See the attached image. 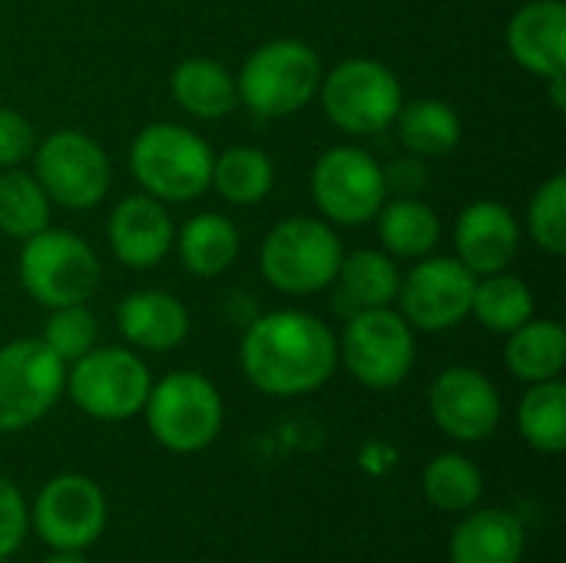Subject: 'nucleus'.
I'll return each instance as SVG.
<instances>
[{
    "label": "nucleus",
    "instance_id": "obj_1",
    "mask_svg": "<svg viewBox=\"0 0 566 563\" xmlns=\"http://www.w3.org/2000/svg\"><path fill=\"white\" fill-rule=\"evenodd\" d=\"M245 378L272 398L318 392L338 368V338L312 312L279 309L249 322L239 348Z\"/></svg>",
    "mask_w": 566,
    "mask_h": 563
},
{
    "label": "nucleus",
    "instance_id": "obj_2",
    "mask_svg": "<svg viewBox=\"0 0 566 563\" xmlns=\"http://www.w3.org/2000/svg\"><path fill=\"white\" fill-rule=\"evenodd\" d=\"M322 60L302 40H269L255 46L235 73L239 106L259 119H285L308 106L322 86Z\"/></svg>",
    "mask_w": 566,
    "mask_h": 563
},
{
    "label": "nucleus",
    "instance_id": "obj_3",
    "mask_svg": "<svg viewBox=\"0 0 566 563\" xmlns=\"http://www.w3.org/2000/svg\"><path fill=\"white\" fill-rule=\"evenodd\" d=\"M216 153L202 136L179 123H149L129 143V169L146 196L189 202L209 189Z\"/></svg>",
    "mask_w": 566,
    "mask_h": 563
},
{
    "label": "nucleus",
    "instance_id": "obj_4",
    "mask_svg": "<svg viewBox=\"0 0 566 563\" xmlns=\"http://www.w3.org/2000/svg\"><path fill=\"white\" fill-rule=\"evenodd\" d=\"M342 256V239L328 219L289 216L265 236L259 249V269L275 292L315 295L335 282Z\"/></svg>",
    "mask_w": 566,
    "mask_h": 563
},
{
    "label": "nucleus",
    "instance_id": "obj_5",
    "mask_svg": "<svg viewBox=\"0 0 566 563\" xmlns=\"http://www.w3.org/2000/svg\"><path fill=\"white\" fill-rule=\"evenodd\" d=\"M17 269L23 292L46 309L83 305L99 289L96 252L90 249V242L66 229L46 226L36 236L23 239Z\"/></svg>",
    "mask_w": 566,
    "mask_h": 563
},
{
    "label": "nucleus",
    "instance_id": "obj_6",
    "mask_svg": "<svg viewBox=\"0 0 566 563\" xmlns=\"http://www.w3.org/2000/svg\"><path fill=\"white\" fill-rule=\"evenodd\" d=\"M318 96L328 123L348 136L385 133L405 106L398 76L371 56H352L332 66L322 76Z\"/></svg>",
    "mask_w": 566,
    "mask_h": 563
},
{
    "label": "nucleus",
    "instance_id": "obj_7",
    "mask_svg": "<svg viewBox=\"0 0 566 563\" xmlns=\"http://www.w3.org/2000/svg\"><path fill=\"white\" fill-rule=\"evenodd\" d=\"M153 438L176 451L196 455L209 448L222 431V395L199 372H172L149 388L143 405Z\"/></svg>",
    "mask_w": 566,
    "mask_h": 563
},
{
    "label": "nucleus",
    "instance_id": "obj_8",
    "mask_svg": "<svg viewBox=\"0 0 566 563\" xmlns=\"http://www.w3.org/2000/svg\"><path fill=\"white\" fill-rule=\"evenodd\" d=\"M415 329L391 305L352 312L338 338V362L358 385L375 392L401 385L415 365Z\"/></svg>",
    "mask_w": 566,
    "mask_h": 563
},
{
    "label": "nucleus",
    "instance_id": "obj_9",
    "mask_svg": "<svg viewBox=\"0 0 566 563\" xmlns=\"http://www.w3.org/2000/svg\"><path fill=\"white\" fill-rule=\"evenodd\" d=\"M73 405L96 421H126L143 411L153 378L133 348H90L66 372Z\"/></svg>",
    "mask_w": 566,
    "mask_h": 563
},
{
    "label": "nucleus",
    "instance_id": "obj_10",
    "mask_svg": "<svg viewBox=\"0 0 566 563\" xmlns=\"http://www.w3.org/2000/svg\"><path fill=\"white\" fill-rule=\"evenodd\" d=\"M33 176L63 209H93L109 192L113 166L106 149L83 129H56L33 149Z\"/></svg>",
    "mask_w": 566,
    "mask_h": 563
},
{
    "label": "nucleus",
    "instance_id": "obj_11",
    "mask_svg": "<svg viewBox=\"0 0 566 563\" xmlns=\"http://www.w3.org/2000/svg\"><path fill=\"white\" fill-rule=\"evenodd\" d=\"M66 365L43 338H13L0 345V431L33 428L63 395Z\"/></svg>",
    "mask_w": 566,
    "mask_h": 563
},
{
    "label": "nucleus",
    "instance_id": "obj_12",
    "mask_svg": "<svg viewBox=\"0 0 566 563\" xmlns=\"http://www.w3.org/2000/svg\"><path fill=\"white\" fill-rule=\"evenodd\" d=\"M312 199L335 226H365L388 199L381 163L361 146H332L315 159Z\"/></svg>",
    "mask_w": 566,
    "mask_h": 563
},
{
    "label": "nucleus",
    "instance_id": "obj_13",
    "mask_svg": "<svg viewBox=\"0 0 566 563\" xmlns=\"http://www.w3.org/2000/svg\"><path fill=\"white\" fill-rule=\"evenodd\" d=\"M478 275L458 256L418 259L398 285V312L418 332H448L471 315Z\"/></svg>",
    "mask_w": 566,
    "mask_h": 563
},
{
    "label": "nucleus",
    "instance_id": "obj_14",
    "mask_svg": "<svg viewBox=\"0 0 566 563\" xmlns=\"http://www.w3.org/2000/svg\"><path fill=\"white\" fill-rule=\"evenodd\" d=\"M50 551H86L106 528V498L83 475H60L43 484L30 514Z\"/></svg>",
    "mask_w": 566,
    "mask_h": 563
},
{
    "label": "nucleus",
    "instance_id": "obj_15",
    "mask_svg": "<svg viewBox=\"0 0 566 563\" xmlns=\"http://www.w3.org/2000/svg\"><path fill=\"white\" fill-rule=\"evenodd\" d=\"M428 408L434 425L454 441H484L501 425V395L494 382L478 368H444L431 392Z\"/></svg>",
    "mask_w": 566,
    "mask_h": 563
},
{
    "label": "nucleus",
    "instance_id": "obj_16",
    "mask_svg": "<svg viewBox=\"0 0 566 563\" xmlns=\"http://www.w3.org/2000/svg\"><path fill=\"white\" fill-rule=\"evenodd\" d=\"M106 242L126 269L143 272L159 265L176 242V226L166 202L146 192L119 199L106 222Z\"/></svg>",
    "mask_w": 566,
    "mask_h": 563
},
{
    "label": "nucleus",
    "instance_id": "obj_17",
    "mask_svg": "<svg viewBox=\"0 0 566 563\" xmlns=\"http://www.w3.org/2000/svg\"><path fill=\"white\" fill-rule=\"evenodd\" d=\"M521 252V226L497 199H478L454 222V256L474 272L491 275L511 269Z\"/></svg>",
    "mask_w": 566,
    "mask_h": 563
},
{
    "label": "nucleus",
    "instance_id": "obj_18",
    "mask_svg": "<svg viewBox=\"0 0 566 563\" xmlns=\"http://www.w3.org/2000/svg\"><path fill=\"white\" fill-rule=\"evenodd\" d=\"M507 53L517 66L541 80L566 73V7L564 0H527L504 30Z\"/></svg>",
    "mask_w": 566,
    "mask_h": 563
},
{
    "label": "nucleus",
    "instance_id": "obj_19",
    "mask_svg": "<svg viewBox=\"0 0 566 563\" xmlns=\"http://www.w3.org/2000/svg\"><path fill=\"white\" fill-rule=\"evenodd\" d=\"M119 335L143 352H172L189 335V312L186 305L163 292V289H139L129 292L116 309Z\"/></svg>",
    "mask_w": 566,
    "mask_h": 563
},
{
    "label": "nucleus",
    "instance_id": "obj_20",
    "mask_svg": "<svg viewBox=\"0 0 566 563\" xmlns=\"http://www.w3.org/2000/svg\"><path fill=\"white\" fill-rule=\"evenodd\" d=\"M527 531L517 514L488 508L474 511L451 534V563H521Z\"/></svg>",
    "mask_w": 566,
    "mask_h": 563
},
{
    "label": "nucleus",
    "instance_id": "obj_21",
    "mask_svg": "<svg viewBox=\"0 0 566 563\" xmlns=\"http://www.w3.org/2000/svg\"><path fill=\"white\" fill-rule=\"evenodd\" d=\"M169 93L176 106L196 119H222L239 106L235 73H229L212 56H186L169 76Z\"/></svg>",
    "mask_w": 566,
    "mask_h": 563
},
{
    "label": "nucleus",
    "instance_id": "obj_22",
    "mask_svg": "<svg viewBox=\"0 0 566 563\" xmlns=\"http://www.w3.org/2000/svg\"><path fill=\"white\" fill-rule=\"evenodd\" d=\"M332 285L338 292V305L352 315V312H365V309L395 305L401 272L388 252L358 249L352 256H342V265H338Z\"/></svg>",
    "mask_w": 566,
    "mask_h": 563
},
{
    "label": "nucleus",
    "instance_id": "obj_23",
    "mask_svg": "<svg viewBox=\"0 0 566 563\" xmlns=\"http://www.w3.org/2000/svg\"><path fill=\"white\" fill-rule=\"evenodd\" d=\"M172 246H176L179 262L189 275L216 279L239 256V229L232 219H226L219 212H199V216L182 222Z\"/></svg>",
    "mask_w": 566,
    "mask_h": 563
},
{
    "label": "nucleus",
    "instance_id": "obj_24",
    "mask_svg": "<svg viewBox=\"0 0 566 563\" xmlns=\"http://www.w3.org/2000/svg\"><path fill=\"white\" fill-rule=\"evenodd\" d=\"M504 365L514 378L537 385L560 378L566 365V332L560 322L551 319H531L521 329L507 335L504 345Z\"/></svg>",
    "mask_w": 566,
    "mask_h": 563
},
{
    "label": "nucleus",
    "instance_id": "obj_25",
    "mask_svg": "<svg viewBox=\"0 0 566 563\" xmlns=\"http://www.w3.org/2000/svg\"><path fill=\"white\" fill-rule=\"evenodd\" d=\"M375 219H378V239L385 252L398 259H424L434 252L441 239L438 212L418 196H398L391 202L385 199Z\"/></svg>",
    "mask_w": 566,
    "mask_h": 563
},
{
    "label": "nucleus",
    "instance_id": "obj_26",
    "mask_svg": "<svg viewBox=\"0 0 566 563\" xmlns=\"http://www.w3.org/2000/svg\"><path fill=\"white\" fill-rule=\"evenodd\" d=\"M401 146L418 159H438L458 149L461 116L444 100H415L405 103L395 116Z\"/></svg>",
    "mask_w": 566,
    "mask_h": 563
},
{
    "label": "nucleus",
    "instance_id": "obj_27",
    "mask_svg": "<svg viewBox=\"0 0 566 563\" xmlns=\"http://www.w3.org/2000/svg\"><path fill=\"white\" fill-rule=\"evenodd\" d=\"M471 315L497 335H511L524 322L534 319V292L524 279L504 272L478 275L474 282V299H471Z\"/></svg>",
    "mask_w": 566,
    "mask_h": 563
},
{
    "label": "nucleus",
    "instance_id": "obj_28",
    "mask_svg": "<svg viewBox=\"0 0 566 563\" xmlns=\"http://www.w3.org/2000/svg\"><path fill=\"white\" fill-rule=\"evenodd\" d=\"M275 166L259 146H232L212 159L209 189H216L232 206H255L272 192Z\"/></svg>",
    "mask_w": 566,
    "mask_h": 563
},
{
    "label": "nucleus",
    "instance_id": "obj_29",
    "mask_svg": "<svg viewBox=\"0 0 566 563\" xmlns=\"http://www.w3.org/2000/svg\"><path fill=\"white\" fill-rule=\"evenodd\" d=\"M517 428L524 441L541 455H560L566 448V385L560 378L527 388L517 408Z\"/></svg>",
    "mask_w": 566,
    "mask_h": 563
},
{
    "label": "nucleus",
    "instance_id": "obj_30",
    "mask_svg": "<svg viewBox=\"0 0 566 563\" xmlns=\"http://www.w3.org/2000/svg\"><path fill=\"white\" fill-rule=\"evenodd\" d=\"M50 196L36 183L33 173L23 169H3L0 173V232L7 239H30L40 229L50 226Z\"/></svg>",
    "mask_w": 566,
    "mask_h": 563
},
{
    "label": "nucleus",
    "instance_id": "obj_31",
    "mask_svg": "<svg viewBox=\"0 0 566 563\" xmlns=\"http://www.w3.org/2000/svg\"><path fill=\"white\" fill-rule=\"evenodd\" d=\"M421 491L428 498V504H434L444 514H464L471 508H478L481 494H484V478L478 471V465L464 455H438L421 478Z\"/></svg>",
    "mask_w": 566,
    "mask_h": 563
},
{
    "label": "nucleus",
    "instance_id": "obj_32",
    "mask_svg": "<svg viewBox=\"0 0 566 563\" xmlns=\"http://www.w3.org/2000/svg\"><path fill=\"white\" fill-rule=\"evenodd\" d=\"M527 232L547 256L560 259L566 252V176L554 173L537 186L527 206Z\"/></svg>",
    "mask_w": 566,
    "mask_h": 563
},
{
    "label": "nucleus",
    "instance_id": "obj_33",
    "mask_svg": "<svg viewBox=\"0 0 566 563\" xmlns=\"http://www.w3.org/2000/svg\"><path fill=\"white\" fill-rule=\"evenodd\" d=\"M99 338V322L96 315L83 305H60L50 309L46 329H43V345L63 362L73 365L76 358H83L90 348H96Z\"/></svg>",
    "mask_w": 566,
    "mask_h": 563
},
{
    "label": "nucleus",
    "instance_id": "obj_34",
    "mask_svg": "<svg viewBox=\"0 0 566 563\" xmlns=\"http://www.w3.org/2000/svg\"><path fill=\"white\" fill-rule=\"evenodd\" d=\"M36 149V129L33 123L10 110L0 106V169H13L20 163H27Z\"/></svg>",
    "mask_w": 566,
    "mask_h": 563
},
{
    "label": "nucleus",
    "instance_id": "obj_35",
    "mask_svg": "<svg viewBox=\"0 0 566 563\" xmlns=\"http://www.w3.org/2000/svg\"><path fill=\"white\" fill-rule=\"evenodd\" d=\"M27 524H30V514H27L20 488L0 475V561L20 551L27 538Z\"/></svg>",
    "mask_w": 566,
    "mask_h": 563
},
{
    "label": "nucleus",
    "instance_id": "obj_36",
    "mask_svg": "<svg viewBox=\"0 0 566 563\" xmlns=\"http://www.w3.org/2000/svg\"><path fill=\"white\" fill-rule=\"evenodd\" d=\"M385 169V186L388 192H398V196H418L428 183V169L418 156H408V159H391V166H381Z\"/></svg>",
    "mask_w": 566,
    "mask_h": 563
},
{
    "label": "nucleus",
    "instance_id": "obj_37",
    "mask_svg": "<svg viewBox=\"0 0 566 563\" xmlns=\"http://www.w3.org/2000/svg\"><path fill=\"white\" fill-rule=\"evenodd\" d=\"M43 563H90L83 557V551H53Z\"/></svg>",
    "mask_w": 566,
    "mask_h": 563
},
{
    "label": "nucleus",
    "instance_id": "obj_38",
    "mask_svg": "<svg viewBox=\"0 0 566 563\" xmlns=\"http://www.w3.org/2000/svg\"><path fill=\"white\" fill-rule=\"evenodd\" d=\"M0 563H7V561H0Z\"/></svg>",
    "mask_w": 566,
    "mask_h": 563
}]
</instances>
